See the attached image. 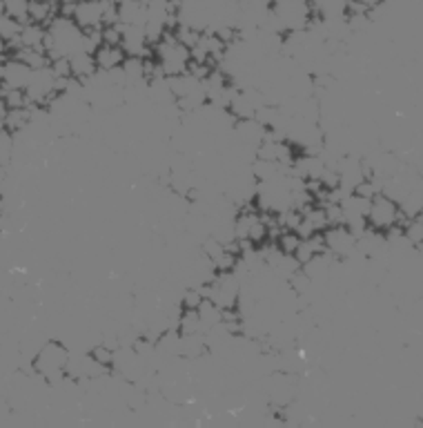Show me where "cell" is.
<instances>
[{
	"label": "cell",
	"mask_w": 423,
	"mask_h": 428,
	"mask_svg": "<svg viewBox=\"0 0 423 428\" xmlns=\"http://www.w3.org/2000/svg\"><path fill=\"white\" fill-rule=\"evenodd\" d=\"M69 360V351L60 342H47L34 357V371L38 377L47 382H60L65 377V366Z\"/></svg>",
	"instance_id": "cell-1"
},
{
	"label": "cell",
	"mask_w": 423,
	"mask_h": 428,
	"mask_svg": "<svg viewBox=\"0 0 423 428\" xmlns=\"http://www.w3.org/2000/svg\"><path fill=\"white\" fill-rule=\"evenodd\" d=\"M158 65L163 69V76H178L187 72L189 65V49L176 41L174 32H165L160 43H156Z\"/></svg>",
	"instance_id": "cell-2"
},
{
	"label": "cell",
	"mask_w": 423,
	"mask_h": 428,
	"mask_svg": "<svg viewBox=\"0 0 423 428\" xmlns=\"http://www.w3.org/2000/svg\"><path fill=\"white\" fill-rule=\"evenodd\" d=\"M270 9L279 18L283 32L306 29L312 18H314V5L310 0H274Z\"/></svg>",
	"instance_id": "cell-3"
},
{
	"label": "cell",
	"mask_w": 423,
	"mask_h": 428,
	"mask_svg": "<svg viewBox=\"0 0 423 428\" xmlns=\"http://www.w3.org/2000/svg\"><path fill=\"white\" fill-rule=\"evenodd\" d=\"M366 218L372 230H379V232H386L392 225H406L408 221V218L401 214L399 205L386 194H375L370 198V210Z\"/></svg>",
	"instance_id": "cell-4"
},
{
	"label": "cell",
	"mask_w": 423,
	"mask_h": 428,
	"mask_svg": "<svg viewBox=\"0 0 423 428\" xmlns=\"http://www.w3.org/2000/svg\"><path fill=\"white\" fill-rule=\"evenodd\" d=\"M321 234H323L326 250L337 259H346L357 250V239L346 225H328Z\"/></svg>",
	"instance_id": "cell-5"
},
{
	"label": "cell",
	"mask_w": 423,
	"mask_h": 428,
	"mask_svg": "<svg viewBox=\"0 0 423 428\" xmlns=\"http://www.w3.org/2000/svg\"><path fill=\"white\" fill-rule=\"evenodd\" d=\"M74 23L89 32V29H100L103 27V3L100 0H80L74 9Z\"/></svg>",
	"instance_id": "cell-6"
},
{
	"label": "cell",
	"mask_w": 423,
	"mask_h": 428,
	"mask_svg": "<svg viewBox=\"0 0 423 428\" xmlns=\"http://www.w3.org/2000/svg\"><path fill=\"white\" fill-rule=\"evenodd\" d=\"M118 3V23L120 25H138L147 23V5L140 0H116Z\"/></svg>",
	"instance_id": "cell-7"
},
{
	"label": "cell",
	"mask_w": 423,
	"mask_h": 428,
	"mask_svg": "<svg viewBox=\"0 0 423 428\" xmlns=\"http://www.w3.org/2000/svg\"><path fill=\"white\" fill-rule=\"evenodd\" d=\"M29 76H32V69H29L23 61L18 58H9L5 63V74H3V81L7 87H14V89H25L29 83Z\"/></svg>",
	"instance_id": "cell-8"
},
{
	"label": "cell",
	"mask_w": 423,
	"mask_h": 428,
	"mask_svg": "<svg viewBox=\"0 0 423 428\" xmlns=\"http://www.w3.org/2000/svg\"><path fill=\"white\" fill-rule=\"evenodd\" d=\"M94 61H96V67L100 72H109V69H116L123 65L125 61V52L123 47H112V45H100L96 52H94Z\"/></svg>",
	"instance_id": "cell-9"
},
{
	"label": "cell",
	"mask_w": 423,
	"mask_h": 428,
	"mask_svg": "<svg viewBox=\"0 0 423 428\" xmlns=\"http://www.w3.org/2000/svg\"><path fill=\"white\" fill-rule=\"evenodd\" d=\"M69 67H72V76L78 78L80 83L87 81V78H92L98 72L94 54H89V52H76V54L69 56Z\"/></svg>",
	"instance_id": "cell-10"
},
{
	"label": "cell",
	"mask_w": 423,
	"mask_h": 428,
	"mask_svg": "<svg viewBox=\"0 0 423 428\" xmlns=\"http://www.w3.org/2000/svg\"><path fill=\"white\" fill-rule=\"evenodd\" d=\"M45 34H47V29L43 25L27 23V25H23V29H20V41H23V47L40 49V52H45V49H43Z\"/></svg>",
	"instance_id": "cell-11"
},
{
	"label": "cell",
	"mask_w": 423,
	"mask_h": 428,
	"mask_svg": "<svg viewBox=\"0 0 423 428\" xmlns=\"http://www.w3.org/2000/svg\"><path fill=\"white\" fill-rule=\"evenodd\" d=\"M196 313H198V322H200V333H207L212 326H216L220 322V308L209 299L200 301Z\"/></svg>",
	"instance_id": "cell-12"
},
{
	"label": "cell",
	"mask_w": 423,
	"mask_h": 428,
	"mask_svg": "<svg viewBox=\"0 0 423 428\" xmlns=\"http://www.w3.org/2000/svg\"><path fill=\"white\" fill-rule=\"evenodd\" d=\"M5 14L20 25L29 23V0H5Z\"/></svg>",
	"instance_id": "cell-13"
},
{
	"label": "cell",
	"mask_w": 423,
	"mask_h": 428,
	"mask_svg": "<svg viewBox=\"0 0 423 428\" xmlns=\"http://www.w3.org/2000/svg\"><path fill=\"white\" fill-rule=\"evenodd\" d=\"M176 331H178L180 335H194V333H200L198 313H196V310H180Z\"/></svg>",
	"instance_id": "cell-14"
},
{
	"label": "cell",
	"mask_w": 423,
	"mask_h": 428,
	"mask_svg": "<svg viewBox=\"0 0 423 428\" xmlns=\"http://www.w3.org/2000/svg\"><path fill=\"white\" fill-rule=\"evenodd\" d=\"M404 234L408 236V241L419 250V248H421V241H423V223H421V214L408 218L406 225H404Z\"/></svg>",
	"instance_id": "cell-15"
},
{
	"label": "cell",
	"mask_w": 423,
	"mask_h": 428,
	"mask_svg": "<svg viewBox=\"0 0 423 428\" xmlns=\"http://www.w3.org/2000/svg\"><path fill=\"white\" fill-rule=\"evenodd\" d=\"M299 243H301V236L294 230H281L276 236V248L283 254H294Z\"/></svg>",
	"instance_id": "cell-16"
},
{
	"label": "cell",
	"mask_w": 423,
	"mask_h": 428,
	"mask_svg": "<svg viewBox=\"0 0 423 428\" xmlns=\"http://www.w3.org/2000/svg\"><path fill=\"white\" fill-rule=\"evenodd\" d=\"M14 154V134L7 127H0V165L7 167Z\"/></svg>",
	"instance_id": "cell-17"
},
{
	"label": "cell",
	"mask_w": 423,
	"mask_h": 428,
	"mask_svg": "<svg viewBox=\"0 0 423 428\" xmlns=\"http://www.w3.org/2000/svg\"><path fill=\"white\" fill-rule=\"evenodd\" d=\"M20 29H23V25H20L18 21H14V18H9L7 14L0 16V38H3L5 43H9L12 38L20 36Z\"/></svg>",
	"instance_id": "cell-18"
},
{
	"label": "cell",
	"mask_w": 423,
	"mask_h": 428,
	"mask_svg": "<svg viewBox=\"0 0 423 428\" xmlns=\"http://www.w3.org/2000/svg\"><path fill=\"white\" fill-rule=\"evenodd\" d=\"M200 301H203V295H200L198 288H185L180 292V308L183 310H196Z\"/></svg>",
	"instance_id": "cell-19"
},
{
	"label": "cell",
	"mask_w": 423,
	"mask_h": 428,
	"mask_svg": "<svg viewBox=\"0 0 423 428\" xmlns=\"http://www.w3.org/2000/svg\"><path fill=\"white\" fill-rule=\"evenodd\" d=\"M89 355H92V360H96L98 364H103L107 368H112V360H114V351L112 348H107L103 342L96 344L92 351H89Z\"/></svg>",
	"instance_id": "cell-20"
},
{
	"label": "cell",
	"mask_w": 423,
	"mask_h": 428,
	"mask_svg": "<svg viewBox=\"0 0 423 428\" xmlns=\"http://www.w3.org/2000/svg\"><path fill=\"white\" fill-rule=\"evenodd\" d=\"M100 34H103V45L118 47V45H120V41H123V34H120V25H109V27H103V29H100Z\"/></svg>",
	"instance_id": "cell-21"
},
{
	"label": "cell",
	"mask_w": 423,
	"mask_h": 428,
	"mask_svg": "<svg viewBox=\"0 0 423 428\" xmlns=\"http://www.w3.org/2000/svg\"><path fill=\"white\" fill-rule=\"evenodd\" d=\"M7 52V43L3 41V38H0V54H5Z\"/></svg>",
	"instance_id": "cell-22"
},
{
	"label": "cell",
	"mask_w": 423,
	"mask_h": 428,
	"mask_svg": "<svg viewBox=\"0 0 423 428\" xmlns=\"http://www.w3.org/2000/svg\"><path fill=\"white\" fill-rule=\"evenodd\" d=\"M0 16H5V0H0Z\"/></svg>",
	"instance_id": "cell-23"
}]
</instances>
